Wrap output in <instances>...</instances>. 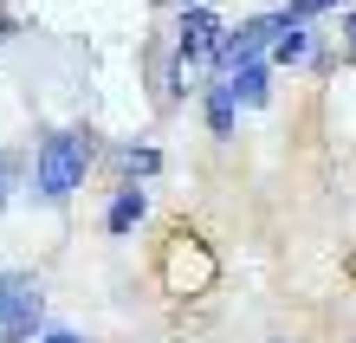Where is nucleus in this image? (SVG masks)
Here are the masks:
<instances>
[{
  "instance_id": "obj_12",
  "label": "nucleus",
  "mask_w": 356,
  "mask_h": 343,
  "mask_svg": "<svg viewBox=\"0 0 356 343\" xmlns=\"http://www.w3.org/2000/svg\"><path fill=\"white\" fill-rule=\"evenodd\" d=\"M19 188H26V156H19V149H0V214L13 207Z\"/></svg>"
},
{
  "instance_id": "obj_6",
  "label": "nucleus",
  "mask_w": 356,
  "mask_h": 343,
  "mask_svg": "<svg viewBox=\"0 0 356 343\" xmlns=\"http://www.w3.org/2000/svg\"><path fill=\"white\" fill-rule=\"evenodd\" d=\"M143 78H149V97L162 104V111H175V104L188 97V72L175 65L169 39H156V46H149V58H143Z\"/></svg>"
},
{
  "instance_id": "obj_14",
  "label": "nucleus",
  "mask_w": 356,
  "mask_h": 343,
  "mask_svg": "<svg viewBox=\"0 0 356 343\" xmlns=\"http://www.w3.org/2000/svg\"><path fill=\"white\" fill-rule=\"evenodd\" d=\"M33 343H91V337L78 330V324H46V330H39Z\"/></svg>"
},
{
  "instance_id": "obj_2",
  "label": "nucleus",
  "mask_w": 356,
  "mask_h": 343,
  "mask_svg": "<svg viewBox=\"0 0 356 343\" xmlns=\"http://www.w3.org/2000/svg\"><path fill=\"white\" fill-rule=\"evenodd\" d=\"M46 285L33 266H0V343H33L46 330Z\"/></svg>"
},
{
  "instance_id": "obj_17",
  "label": "nucleus",
  "mask_w": 356,
  "mask_h": 343,
  "mask_svg": "<svg viewBox=\"0 0 356 343\" xmlns=\"http://www.w3.org/2000/svg\"><path fill=\"white\" fill-rule=\"evenodd\" d=\"M156 7H201V0H156Z\"/></svg>"
},
{
  "instance_id": "obj_1",
  "label": "nucleus",
  "mask_w": 356,
  "mask_h": 343,
  "mask_svg": "<svg viewBox=\"0 0 356 343\" xmlns=\"http://www.w3.org/2000/svg\"><path fill=\"white\" fill-rule=\"evenodd\" d=\"M97 156H104V136L91 123H46L26 156V195L46 207H65L97 175Z\"/></svg>"
},
{
  "instance_id": "obj_10",
  "label": "nucleus",
  "mask_w": 356,
  "mask_h": 343,
  "mask_svg": "<svg viewBox=\"0 0 356 343\" xmlns=\"http://www.w3.org/2000/svg\"><path fill=\"white\" fill-rule=\"evenodd\" d=\"M311 46H318V33H311V26H291V19H285L279 39H272V52H266V65H272V72H291V65H305V58H311Z\"/></svg>"
},
{
  "instance_id": "obj_4",
  "label": "nucleus",
  "mask_w": 356,
  "mask_h": 343,
  "mask_svg": "<svg viewBox=\"0 0 356 343\" xmlns=\"http://www.w3.org/2000/svg\"><path fill=\"white\" fill-rule=\"evenodd\" d=\"M279 26H285L279 7H272V13H246L240 26H227L220 46H214V65H207V78H227V72H240V65H253V58H266L272 39H279Z\"/></svg>"
},
{
  "instance_id": "obj_18",
  "label": "nucleus",
  "mask_w": 356,
  "mask_h": 343,
  "mask_svg": "<svg viewBox=\"0 0 356 343\" xmlns=\"http://www.w3.org/2000/svg\"><path fill=\"white\" fill-rule=\"evenodd\" d=\"M350 65H356V52H350Z\"/></svg>"
},
{
  "instance_id": "obj_8",
  "label": "nucleus",
  "mask_w": 356,
  "mask_h": 343,
  "mask_svg": "<svg viewBox=\"0 0 356 343\" xmlns=\"http://www.w3.org/2000/svg\"><path fill=\"white\" fill-rule=\"evenodd\" d=\"M201 123H207V136L214 143H227L240 130V104H234V91H227V78H207V91H201Z\"/></svg>"
},
{
  "instance_id": "obj_15",
  "label": "nucleus",
  "mask_w": 356,
  "mask_h": 343,
  "mask_svg": "<svg viewBox=\"0 0 356 343\" xmlns=\"http://www.w3.org/2000/svg\"><path fill=\"white\" fill-rule=\"evenodd\" d=\"M343 39H350V52H356V7L343 13Z\"/></svg>"
},
{
  "instance_id": "obj_9",
  "label": "nucleus",
  "mask_w": 356,
  "mask_h": 343,
  "mask_svg": "<svg viewBox=\"0 0 356 343\" xmlns=\"http://www.w3.org/2000/svg\"><path fill=\"white\" fill-rule=\"evenodd\" d=\"M227 91H234L240 111H266V104H272V65H266V58H253V65L227 72Z\"/></svg>"
},
{
  "instance_id": "obj_13",
  "label": "nucleus",
  "mask_w": 356,
  "mask_h": 343,
  "mask_svg": "<svg viewBox=\"0 0 356 343\" xmlns=\"http://www.w3.org/2000/svg\"><path fill=\"white\" fill-rule=\"evenodd\" d=\"M279 13L291 26H311V19H324V13H343V0H279Z\"/></svg>"
},
{
  "instance_id": "obj_11",
  "label": "nucleus",
  "mask_w": 356,
  "mask_h": 343,
  "mask_svg": "<svg viewBox=\"0 0 356 343\" xmlns=\"http://www.w3.org/2000/svg\"><path fill=\"white\" fill-rule=\"evenodd\" d=\"M162 162H169V156H162L156 143H123V149H117V175H123V182H156Z\"/></svg>"
},
{
  "instance_id": "obj_16",
  "label": "nucleus",
  "mask_w": 356,
  "mask_h": 343,
  "mask_svg": "<svg viewBox=\"0 0 356 343\" xmlns=\"http://www.w3.org/2000/svg\"><path fill=\"white\" fill-rule=\"evenodd\" d=\"M13 33H19V19H13V13H0V39H13Z\"/></svg>"
},
{
  "instance_id": "obj_5",
  "label": "nucleus",
  "mask_w": 356,
  "mask_h": 343,
  "mask_svg": "<svg viewBox=\"0 0 356 343\" xmlns=\"http://www.w3.org/2000/svg\"><path fill=\"white\" fill-rule=\"evenodd\" d=\"M214 278H220L214 253L195 233H169V246H162V285H169V298H201Z\"/></svg>"
},
{
  "instance_id": "obj_7",
  "label": "nucleus",
  "mask_w": 356,
  "mask_h": 343,
  "mask_svg": "<svg viewBox=\"0 0 356 343\" xmlns=\"http://www.w3.org/2000/svg\"><path fill=\"white\" fill-rule=\"evenodd\" d=\"M143 221H149V195H143V182H123L111 195V207H104V233L111 240H130Z\"/></svg>"
},
{
  "instance_id": "obj_3",
  "label": "nucleus",
  "mask_w": 356,
  "mask_h": 343,
  "mask_svg": "<svg viewBox=\"0 0 356 343\" xmlns=\"http://www.w3.org/2000/svg\"><path fill=\"white\" fill-rule=\"evenodd\" d=\"M220 33H227V13L214 7V0H201V7H175V26H169V52H175V65H181L188 78H195V72L207 78Z\"/></svg>"
}]
</instances>
